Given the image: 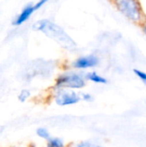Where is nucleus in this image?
<instances>
[{
  "label": "nucleus",
  "mask_w": 146,
  "mask_h": 147,
  "mask_svg": "<svg viewBox=\"0 0 146 147\" xmlns=\"http://www.w3.org/2000/svg\"><path fill=\"white\" fill-rule=\"evenodd\" d=\"M13 147H29V146H13Z\"/></svg>",
  "instance_id": "16"
},
{
  "label": "nucleus",
  "mask_w": 146,
  "mask_h": 147,
  "mask_svg": "<svg viewBox=\"0 0 146 147\" xmlns=\"http://www.w3.org/2000/svg\"><path fill=\"white\" fill-rule=\"evenodd\" d=\"M80 97L81 101H83L85 102H92L94 101L93 96L88 92H80Z\"/></svg>",
  "instance_id": "13"
},
{
  "label": "nucleus",
  "mask_w": 146,
  "mask_h": 147,
  "mask_svg": "<svg viewBox=\"0 0 146 147\" xmlns=\"http://www.w3.org/2000/svg\"><path fill=\"white\" fill-rule=\"evenodd\" d=\"M46 147H67L63 139L59 137H52L46 141Z\"/></svg>",
  "instance_id": "8"
},
{
  "label": "nucleus",
  "mask_w": 146,
  "mask_h": 147,
  "mask_svg": "<svg viewBox=\"0 0 146 147\" xmlns=\"http://www.w3.org/2000/svg\"><path fill=\"white\" fill-rule=\"evenodd\" d=\"M36 133V135L40 138L41 140H44L46 141H47L49 139L52 138L51 136V133L49 132V130L46 128V127H38L35 131Z\"/></svg>",
  "instance_id": "10"
},
{
  "label": "nucleus",
  "mask_w": 146,
  "mask_h": 147,
  "mask_svg": "<svg viewBox=\"0 0 146 147\" xmlns=\"http://www.w3.org/2000/svg\"><path fill=\"white\" fill-rule=\"evenodd\" d=\"M140 26H141V28H142L143 33L146 35V20H145V21L140 24Z\"/></svg>",
  "instance_id": "15"
},
{
  "label": "nucleus",
  "mask_w": 146,
  "mask_h": 147,
  "mask_svg": "<svg viewBox=\"0 0 146 147\" xmlns=\"http://www.w3.org/2000/svg\"><path fill=\"white\" fill-rule=\"evenodd\" d=\"M52 99L53 102L60 107L72 106L81 101L80 93L77 92L75 90L55 86L52 90Z\"/></svg>",
  "instance_id": "4"
},
{
  "label": "nucleus",
  "mask_w": 146,
  "mask_h": 147,
  "mask_svg": "<svg viewBox=\"0 0 146 147\" xmlns=\"http://www.w3.org/2000/svg\"><path fill=\"white\" fill-rule=\"evenodd\" d=\"M32 28L35 31L42 32L66 50L75 51L77 49V44L73 39L60 26L48 19H43L34 22Z\"/></svg>",
  "instance_id": "1"
},
{
  "label": "nucleus",
  "mask_w": 146,
  "mask_h": 147,
  "mask_svg": "<svg viewBox=\"0 0 146 147\" xmlns=\"http://www.w3.org/2000/svg\"><path fill=\"white\" fill-rule=\"evenodd\" d=\"M100 63V59L95 54H89L87 56H82L75 59L71 63V67L76 70H86L97 66Z\"/></svg>",
  "instance_id": "5"
},
{
  "label": "nucleus",
  "mask_w": 146,
  "mask_h": 147,
  "mask_svg": "<svg viewBox=\"0 0 146 147\" xmlns=\"http://www.w3.org/2000/svg\"><path fill=\"white\" fill-rule=\"evenodd\" d=\"M30 96H31V92L28 90H27V89H24V90H22L21 91H20V93H19V95H18V100H19V102H25L29 97H30Z\"/></svg>",
  "instance_id": "11"
},
{
  "label": "nucleus",
  "mask_w": 146,
  "mask_h": 147,
  "mask_svg": "<svg viewBox=\"0 0 146 147\" xmlns=\"http://www.w3.org/2000/svg\"><path fill=\"white\" fill-rule=\"evenodd\" d=\"M133 72L136 75V77L138 78H139L141 80V82L146 86V72L141 71V70H139V69H134Z\"/></svg>",
  "instance_id": "12"
},
{
  "label": "nucleus",
  "mask_w": 146,
  "mask_h": 147,
  "mask_svg": "<svg viewBox=\"0 0 146 147\" xmlns=\"http://www.w3.org/2000/svg\"><path fill=\"white\" fill-rule=\"evenodd\" d=\"M48 0H39L35 4H34V9H35V10H37V9H40L46 2H47Z\"/></svg>",
  "instance_id": "14"
},
{
  "label": "nucleus",
  "mask_w": 146,
  "mask_h": 147,
  "mask_svg": "<svg viewBox=\"0 0 146 147\" xmlns=\"http://www.w3.org/2000/svg\"><path fill=\"white\" fill-rule=\"evenodd\" d=\"M87 80L83 73L68 71L61 73L55 81V87L67 88L71 90H81L86 86Z\"/></svg>",
  "instance_id": "3"
},
{
  "label": "nucleus",
  "mask_w": 146,
  "mask_h": 147,
  "mask_svg": "<svg viewBox=\"0 0 146 147\" xmlns=\"http://www.w3.org/2000/svg\"><path fill=\"white\" fill-rule=\"evenodd\" d=\"M85 78L87 81H90L94 84H108V79L101 75H99L96 71H89L84 74Z\"/></svg>",
  "instance_id": "7"
},
{
  "label": "nucleus",
  "mask_w": 146,
  "mask_h": 147,
  "mask_svg": "<svg viewBox=\"0 0 146 147\" xmlns=\"http://www.w3.org/2000/svg\"><path fill=\"white\" fill-rule=\"evenodd\" d=\"M67 147H102L98 143L92 141V140H82L78 142L71 143V145L67 146Z\"/></svg>",
  "instance_id": "9"
},
{
  "label": "nucleus",
  "mask_w": 146,
  "mask_h": 147,
  "mask_svg": "<svg viewBox=\"0 0 146 147\" xmlns=\"http://www.w3.org/2000/svg\"><path fill=\"white\" fill-rule=\"evenodd\" d=\"M118 11L133 23L141 24L146 20L139 0H113Z\"/></svg>",
  "instance_id": "2"
},
{
  "label": "nucleus",
  "mask_w": 146,
  "mask_h": 147,
  "mask_svg": "<svg viewBox=\"0 0 146 147\" xmlns=\"http://www.w3.org/2000/svg\"><path fill=\"white\" fill-rule=\"evenodd\" d=\"M35 11V9H34V4H28L26 5L23 9L21 11V13L17 16V17L13 21L12 24L14 26H19V25H22V23H24L25 22H27L29 17L33 15V13Z\"/></svg>",
  "instance_id": "6"
},
{
  "label": "nucleus",
  "mask_w": 146,
  "mask_h": 147,
  "mask_svg": "<svg viewBox=\"0 0 146 147\" xmlns=\"http://www.w3.org/2000/svg\"><path fill=\"white\" fill-rule=\"evenodd\" d=\"M111 1H113V0H111Z\"/></svg>",
  "instance_id": "17"
}]
</instances>
